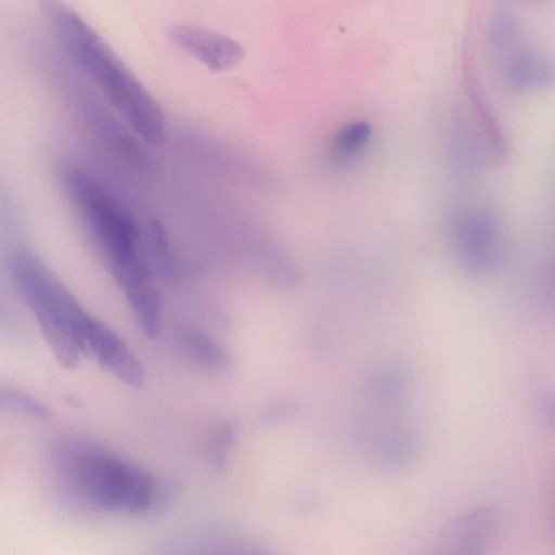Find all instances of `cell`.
I'll list each match as a JSON object with an SVG mask.
<instances>
[{
  "instance_id": "obj_1",
  "label": "cell",
  "mask_w": 555,
  "mask_h": 555,
  "mask_svg": "<svg viewBox=\"0 0 555 555\" xmlns=\"http://www.w3.org/2000/svg\"><path fill=\"white\" fill-rule=\"evenodd\" d=\"M50 464L61 492L80 507L138 513L153 502L156 486L146 472L92 442L76 438L56 441Z\"/></svg>"
},
{
  "instance_id": "obj_9",
  "label": "cell",
  "mask_w": 555,
  "mask_h": 555,
  "mask_svg": "<svg viewBox=\"0 0 555 555\" xmlns=\"http://www.w3.org/2000/svg\"><path fill=\"white\" fill-rule=\"evenodd\" d=\"M172 40L182 49L215 69H225L242 57L241 47L220 34L194 26H177L171 31Z\"/></svg>"
},
{
  "instance_id": "obj_3",
  "label": "cell",
  "mask_w": 555,
  "mask_h": 555,
  "mask_svg": "<svg viewBox=\"0 0 555 555\" xmlns=\"http://www.w3.org/2000/svg\"><path fill=\"white\" fill-rule=\"evenodd\" d=\"M56 17L66 47L119 114L145 141L159 143L165 135V117L154 98L76 14L63 11Z\"/></svg>"
},
{
  "instance_id": "obj_10",
  "label": "cell",
  "mask_w": 555,
  "mask_h": 555,
  "mask_svg": "<svg viewBox=\"0 0 555 555\" xmlns=\"http://www.w3.org/2000/svg\"><path fill=\"white\" fill-rule=\"evenodd\" d=\"M141 331L150 338L155 337L160 327V296L152 283L146 280L124 289Z\"/></svg>"
},
{
  "instance_id": "obj_7",
  "label": "cell",
  "mask_w": 555,
  "mask_h": 555,
  "mask_svg": "<svg viewBox=\"0 0 555 555\" xmlns=\"http://www.w3.org/2000/svg\"><path fill=\"white\" fill-rule=\"evenodd\" d=\"M87 351L96 361L131 387H140L144 382V369L128 345L107 325L91 318L87 331Z\"/></svg>"
},
{
  "instance_id": "obj_5",
  "label": "cell",
  "mask_w": 555,
  "mask_h": 555,
  "mask_svg": "<svg viewBox=\"0 0 555 555\" xmlns=\"http://www.w3.org/2000/svg\"><path fill=\"white\" fill-rule=\"evenodd\" d=\"M67 184L113 274L143 261L139 254L140 232L129 211L85 172L73 171Z\"/></svg>"
},
{
  "instance_id": "obj_8",
  "label": "cell",
  "mask_w": 555,
  "mask_h": 555,
  "mask_svg": "<svg viewBox=\"0 0 555 555\" xmlns=\"http://www.w3.org/2000/svg\"><path fill=\"white\" fill-rule=\"evenodd\" d=\"M494 528L490 507H470L451 522L435 555H487Z\"/></svg>"
},
{
  "instance_id": "obj_13",
  "label": "cell",
  "mask_w": 555,
  "mask_h": 555,
  "mask_svg": "<svg viewBox=\"0 0 555 555\" xmlns=\"http://www.w3.org/2000/svg\"><path fill=\"white\" fill-rule=\"evenodd\" d=\"M508 72L509 77L522 86L540 83L547 77L544 62L528 53L516 54L509 62Z\"/></svg>"
},
{
  "instance_id": "obj_12",
  "label": "cell",
  "mask_w": 555,
  "mask_h": 555,
  "mask_svg": "<svg viewBox=\"0 0 555 555\" xmlns=\"http://www.w3.org/2000/svg\"><path fill=\"white\" fill-rule=\"evenodd\" d=\"M371 128L366 122L358 121L347 125L333 142V155L340 160L352 158L366 144Z\"/></svg>"
},
{
  "instance_id": "obj_4",
  "label": "cell",
  "mask_w": 555,
  "mask_h": 555,
  "mask_svg": "<svg viewBox=\"0 0 555 555\" xmlns=\"http://www.w3.org/2000/svg\"><path fill=\"white\" fill-rule=\"evenodd\" d=\"M11 271L59 363L66 369L76 367L88 352L86 339L92 317L34 255L15 254Z\"/></svg>"
},
{
  "instance_id": "obj_11",
  "label": "cell",
  "mask_w": 555,
  "mask_h": 555,
  "mask_svg": "<svg viewBox=\"0 0 555 555\" xmlns=\"http://www.w3.org/2000/svg\"><path fill=\"white\" fill-rule=\"evenodd\" d=\"M179 346L186 359L209 371H223L230 366L228 351L202 333L186 331L179 336Z\"/></svg>"
},
{
  "instance_id": "obj_6",
  "label": "cell",
  "mask_w": 555,
  "mask_h": 555,
  "mask_svg": "<svg viewBox=\"0 0 555 555\" xmlns=\"http://www.w3.org/2000/svg\"><path fill=\"white\" fill-rule=\"evenodd\" d=\"M451 244L460 271L470 278L491 274L502 257L500 230L490 216L480 211H466L454 220Z\"/></svg>"
},
{
  "instance_id": "obj_2",
  "label": "cell",
  "mask_w": 555,
  "mask_h": 555,
  "mask_svg": "<svg viewBox=\"0 0 555 555\" xmlns=\"http://www.w3.org/2000/svg\"><path fill=\"white\" fill-rule=\"evenodd\" d=\"M358 439L366 459L378 468L398 470L414 461L420 438L410 412L411 386L398 367L373 366L362 382Z\"/></svg>"
}]
</instances>
